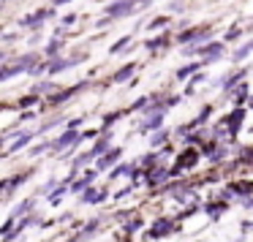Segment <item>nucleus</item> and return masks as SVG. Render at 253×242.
Wrapping results in <instances>:
<instances>
[{"label":"nucleus","instance_id":"9","mask_svg":"<svg viewBox=\"0 0 253 242\" xmlns=\"http://www.w3.org/2000/svg\"><path fill=\"white\" fill-rule=\"evenodd\" d=\"M30 136H33V133H22V136H19V142H14L11 147H8V153H14V150H22L25 144L30 142Z\"/></svg>","mask_w":253,"mask_h":242},{"label":"nucleus","instance_id":"10","mask_svg":"<svg viewBox=\"0 0 253 242\" xmlns=\"http://www.w3.org/2000/svg\"><path fill=\"white\" fill-rule=\"evenodd\" d=\"M131 74H133V66H126V68H123V71L115 77V82H126V79L131 77Z\"/></svg>","mask_w":253,"mask_h":242},{"label":"nucleus","instance_id":"16","mask_svg":"<svg viewBox=\"0 0 253 242\" xmlns=\"http://www.w3.org/2000/svg\"><path fill=\"white\" fill-rule=\"evenodd\" d=\"M242 207H245V209H253V196H248V199H245V204H242Z\"/></svg>","mask_w":253,"mask_h":242},{"label":"nucleus","instance_id":"12","mask_svg":"<svg viewBox=\"0 0 253 242\" xmlns=\"http://www.w3.org/2000/svg\"><path fill=\"white\" fill-rule=\"evenodd\" d=\"M161 125V115H155V117H150L147 122H144V128H158Z\"/></svg>","mask_w":253,"mask_h":242},{"label":"nucleus","instance_id":"11","mask_svg":"<svg viewBox=\"0 0 253 242\" xmlns=\"http://www.w3.org/2000/svg\"><path fill=\"white\" fill-rule=\"evenodd\" d=\"M242 117H245V115H242V112H234V115H231V133H237V125H240V122H242Z\"/></svg>","mask_w":253,"mask_h":242},{"label":"nucleus","instance_id":"13","mask_svg":"<svg viewBox=\"0 0 253 242\" xmlns=\"http://www.w3.org/2000/svg\"><path fill=\"white\" fill-rule=\"evenodd\" d=\"M126 171H128V166H117V169L109 174V180H117V177H120V174H126Z\"/></svg>","mask_w":253,"mask_h":242},{"label":"nucleus","instance_id":"15","mask_svg":"<svg viewBox=\"0 0 253 242\" xmlns=\"http://www.w3.org/2000/svg\"><path fill=\"white\" fill-rule=\"evenodd\" d=\"M248 231H253V220H245V223H242V234H248Z\"/></svg>","mask_w":253,"mask_h":242},{"label":"nucleus","instance_id":"14","mask_svg":"<svg viewBox=\"0 0 253 242\" xmlns=\"http://www.w3.org/2000/svg\"><path fill=\"white\" fill-rule=\"evenodd\" d=\"M245 93H248V87H245V84H240V90H234V98L242 101V98H245Z\"/></svg>","mask_w":253,"mask_h":242},{"label":"nucleus","instance_id":"2","mask_svg":"<svg viewBox=\"0 0 253 242\" xmlns=\"http://www.w3.org/2000/svg\"><path fill=\"white\" fill-rule=\"evenodd\" d=\"M231 193H237V196H253V180H242V182H231L229 185Z\"/></svg>","mask_w":253,"mask_h":242},{"label":"nucleus","instance_id":"3","mask_svg":"<svg viewBox=\"0 0 253 242\" xmlns=\"http://www.w3.org/2000/svg\"><path fill=\"white\" fill-rule=\"evenodd\" d=\"M112 17H126V14H133V0H120L115 6H109Z\"/></svg>","mask_w":253,"mask_h":242},{"label":"nucleus","instance_id":"5","mask_svg":"<svg viewBox=\"0 0 253 242\" xmlns=\"http://www.w3.org/2000/svg\"><path fill=\"white\" fill-rule=\"evenodd\" d=\"M120 153H123V150H120V147H115V150H112V153H106V155H104V158H101V161H98V171H104V169H109V166H112V163H115V161H117V158H120Z\"/></svg>","mask_w":253,"mask_h":242},{"label":"nucleus","instance_id":"8","mask_svg":"<svg viewBox=\"0 0 253 242\" xmlns=\"http://www.w3.org/2000/svg\"><path fill=\"white\" fill-rule=\"evenodd\" d=\"M223 52V44H210V46H204V49H196V55H220Z\"/></svg>","mask_w":253,"mask_h":242},{"label":"nucleus","instance_id":"1","mask_svg":"<svg viewBox=\"0 0 253 242\" xmlns=\"http://www.w3.org/2000/svg\"><path fill=\"white\" fill-rule=\"evenodd\" d=\"M177 231H180V226H177L171 218H161V220H155V223H153V229L147 231V237H150V240H164V237L177 234Z\"/></svg>","mask_w":253,"mask_h":242},{"label":"nucleus","instance_id":"4","mask_svg":"<svg viewBox=\"0 0 253 242\" xmlns=\"http://www.w3.org/2000/svg\"><path fill=\"white\" fill-rule=\"evenodd\" d=\"M104 199H106V191H98V188H87V191L82 193L84 204H101Z\"/></svg>","mask_w":253,"mask_h":242},{"label":"nucleus","instance_id":"7","mask_svg":"<svg viewBox=\"0 0 253 242\" xmlns=\"http://www.w3.org/2000/svg\"><path fill=\"white\" fill-rule=\"evenodd\" d=\"M142 229V218H133V220H128L126 226H123V231H126V237H131V234H136V231Z\"/></svg>","mask_w":253,"mask_h":242},{"label":"nucleus","instance_id":"6","mask_svg":"<svg viewBox=\"0 0 253 242\" xmlns=\"http://www.w3.org/2000/svg\"><path fill=\"white\" fill-rule=\"evenodd\" d=\"M196 161H199L196 150H185V153L180 155V169H191V166H196Z\"/></svg>","mask_w":253,"mask_h":242},{"label":"nucleus","instance_id":"17","mask_svg":"<svg viewBox=\"0 0 253 242\" xmlns=\"http://www.w3.org/2000/svg\"><path fill=\"white\" fill-rule=\"evenodd\" d=\"M55 3H66V0H55Z\"/></svg>","mask_w":253,"mask_h":242}]
</instances>
